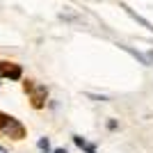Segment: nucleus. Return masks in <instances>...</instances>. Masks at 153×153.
<instances>
[{
  "label": "nucleus",
  "instance_id": "obj_5",
  "mask_svg": "<svg viewBox=\"0 0 153 153\" xmlns=\"http://www.w3.org/2000/svg\"><path fill=\"white\" fill-rule=\"evenodd\" d=\"M73 142H76V144H78L80 149H85V151H89V153H96V149L91 146V144H87V142H85L82 137H78V135H76V137H73Z\"/></svg>",
  "mask_w": 153,
  "mask_h": 153
},
{
  "label": "nucleus",
  "instance_id": "obj_4",
  "mask_svg": "<svg viewBox=\"0 0 153 153\" xmlns=\"http://www.w3.org/2000/svg\"><path fill=\"white\" fill-rule=\"evenodd\" d=\"M123 9H126V12H128V14H130V16H133V19H135V21H137V23H142V25L146 27V30H151V32H153V25H151V23H149V21H146V19H142V16H137V14H135V12H133V9H130V7H123Z\"/></svg>",
  "mask_w": 153,
  "mask_h": 153
},
{
  "label": "nucleus",
  "instance_id": "obj_1",
  "mask_svg": "<svg viewBox=\"0 0 153 153\" xmlns=\"http://www.w3.org/2000/svg\"><path fill=\"white\" fill-rule=\"evenodd\" d=\"M0 133L7 135V137H14V140H23L25 137V128H23V123L19 119L0 112Z\"/></svg>",
  "mask_w": 153,
  "mask_h": 153
},
{
  "label": "nucleus",
  "instance_id": "obj_6",
  "mask_svg": "<svg viewBox=\"0 0 153 153\" xmlns=\"http://www.w3.org/2000/svg\"><path fill=\"white\" fill-rule=\"evenodd\" d=\"M48 146H51L48 137H41V140H39V149H41V151H48Z\"/></svg>",
  "mask_w": 153,
  "mask_h": 153
},
{
  "label": "nucleus",
  "instance_id": "obj_7",
  "mask_svg": "<svg viewBox=\"0 0 153 153\" xmlns=\"http://www.w3.org/2000/svg\"><path fill=\"white\" fill-rule=\"evenodd\" d=\"M55 153H66V149H57V151H55Z\"/></svg>",
  "mask_w": 153,
  "mask_h": 153
},
{
  "label": "nucleus",
  "instance_id": "obj_8",
  "mask_svg": "<svg viewBox=\"0 0 153 153\" xmlns=\"http://www.w3.org/2000/svg\"><path fill=\"white\" fill-rule=\"evenodd\" d=\"M0 153H7V149H5V146H0Z\"/></svg>",
  "mask_w": 153,
  "mask_h": 153
},
{
  "label": "nucleus",
  "instance_id": "obj_2",
  "mask_svg": "<svg viewBox=\"0 0 153 153\" xmlns=\"http://www.w3.org/2000/svg\"><path fill=\"white\" fill-rule=\"evenodd\" d=\"M25 89L32 94V105H34V108H44V101H46V96H48L46 87H41V85H32V82H25Z\"/></svg>",
  "mask_w": 153,
  "mask_h": 153
},
{
  "label": "nucleus",
  "instance_id": "obj_3",
  "mask_svg": "<svg viewBox=\"0 0 153 153\" xmlns=\"http://www.w3.org/2000/svg\"><path fill=\"white\" fill-rule=\"evenodd\" d=\"M0 71H2V76L9 78V80H19L21 78V66L19 64H0Z\"/></svg>",
  "mask_w": 153,
  "mask_h": 153
}]
</instances>
